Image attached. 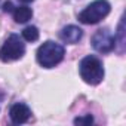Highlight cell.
<instances>
[{
    "instance_id": "6da1fadb",
    "label": "cell",
    "mask_w": 126,
    "mask_h": 126,
    "mask_svg": "<svg viewBox=\"0 0 126 126\" xmlns=\"http://www.w3.org/2000/svg\"><path fill=\"white\" fill-rule=\"evenodd\" d=\"M64 55H65V50L59 43L47 40L37 49L36 56H37V62L43 68H52L64 59Z\"/></svg>"
},
{
    "instance_id": "8fae6325",
    "label": "cell",
    "mask_w": 126,
    "mask_h": 126,
    "mask_svg": "<svg viewBox=\"0 0 126 126\" xmlns=\"http://www.w3.org/2000/svg\"><path fill=\"white\" fill-rule=\"evenodd\" d=\"M14 8H15V6L12 5V2H6V3L3 5V11H5V12H12Z\"/></svg>"
},
{
    "instance_id": "5b68a950",
    "label": "cell",
    "mask_w": 126,
    "mask_h": 126,
    "mask_svg": "<svg viewBox=\"0 0 126 126\" xmlns=\"http://www.w3.org/2000/svg\"><path fill=\"white\" fill-rule=\"evenodd\" d=\"M92 46L96 52L107 53L116 47V39L111 31H108L107 28H101L92 36Z\"/></svg>"
},
{
    "instance_id": "3957f363",
    "label": "cell",
    "mask_w": 126,
    "mask_h": 126,
    "mask_svg": "<svg viewBox=\"0 0 126 126\" xmlns=\"http://www.w3.org/2000/svg\"><path fill=\"white\" fill-rule=\"evenodd\" d=\"M110 11H111V6L107 0H95L79 14V21L88 25L96 24L101 19H104L110 14Z\"/></svg>"
},
{
    "instance_id": "277c9868",
    "label": "cell",
    "mask_w": 126,
    "mask_h": 126,
    "mask_svg": "<svg viewBox=\"0 0 126 126\" xmlns=\"http://www.w3.org/2000/svg\"><path fill=\"white\" fill-rule=\"evenodd\" d=\"M24 53H25V45L22 43L18 34H11L3 43V46L0 47V59L3 62L21 59Z\"/></svg>"
},
{
    "instance_id": "7a4b0ae2",
    "label": "cell",
    "mask_w": 126,
    "mask_h": 126,
    "mask_svg": "<svg viewBox=\"0 0 126 126\" xmlns=\"http://www.w3.org/2000/svg\"><path fill=\"white\" fill-rule=\"evenodd\" d=\"M79 71H80V77L88 85H98L104 79L102 62L94 55H88L80 61Z\"/></svg>"
},
{
    "instance_id": "7c38bea8",
    "label": "cell",
    "mask_w": 126,
    "mask_h": 126,
    "mask_svg": "<svg viewBox=\"0 0 126 126\" xmlns=\"http://www.w3.org/2000/svg\"><path fill=\"white\" fill-rule=\"evenodd\" d=\"M19 2H21V3H25V5H27V3H31V2H34V0H19Z\"/></svg>"
},
{
    "instance_id": "8992f818",
    "label": "cell",
    "mask_w": 126,
    "mask_h": 126,
    "mask_svg": "<svg viewBox=\"0 0 126 126\" xmlns=\"http://www.w3.org/2000/svg\"><path fill=\"white\" fill-rule=\"evenodd\" d=\"M9 116L15 125H21V123L28 122V119L31 117V110L28 108V105H25L22 102H16L11 107Z\"/></svg>"
},
{
    "instance_id": "30bf717a",
    "label": "cell",
    "mask_w": 126,
    "mask_h": 126,
    "mask_svg": "<svg viewBox=\"0 0 126 126\" xmlns=\"http://www.w3.org/2000/svg\"><path fill=\"white\" fill-rule=\"evenodd\" d=\"M91 123H94V117L91 114H86V116L74 119V125H91Z\"/></svg>"
},
{
    "instance_id": "9c48e42d",
    "label": "cell",
    "mask_w": 126,
    "mask_h": 126,
    "mask_svg": "<svg viewBox=\"0 0 126 126\" xmlns=\"http://www.w3.org/2000/svg\"><path fill=\"white\" fill-rule=\"evenodd\" d=\"M22 37L27 42H36L39 39V28L34 25H28L22 30Z\"/></svg>"
},
{
    "instance_id": "52a82bcc",
    "label": "cell",
    "mask_w": 126,
    "mask_h": 126,
    "mask_svg": "<svg viewBox=\"0 0 126 126\" xmlns=\"http://www.w3.org/2000/svg\"><path fill=\"white\" fill-rule=\"evenodd\" d=\"M82 36H83V31L77 25H67V27L62 28L61 33H59L61 40L64 42V43H70V45L77 43L82 39Z\"/></svg>"
},
{
    "instance_id": "ba28073f",
    "label": "cell",
    "mask_w": 126,
    "mask_h": 126,
    "mask_svg": "<svg viewBox=\"0 0 126 126\" xmlns=\"http://www.w3.org/2000/svg\"><path fill=\"white\" fill-rule=\"evenodd\" d=\"M11 14H12V16H14L15 22H18V24H25V22H28V21L31 19V16H33V11H31V8H28L27 5L14 8V11H12Z\"/></svg>"
}]
</instances>
